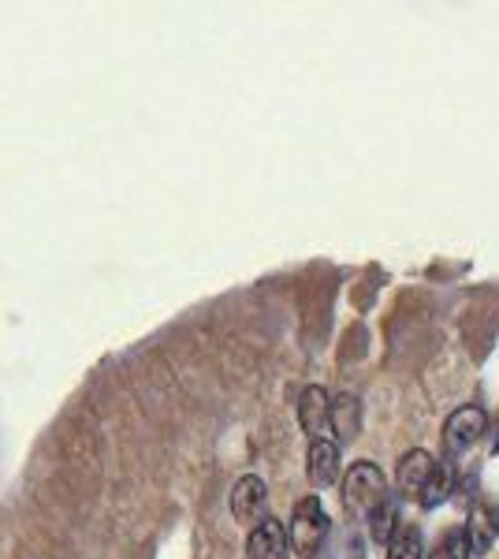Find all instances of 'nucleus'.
I'll use <instances>...</instances> for the list:
<instances>
[{"label": "nucleus", "instance_id": "nucleus-15", "mask_svg": "<svg viewBox=\"0 0 499 559\" xmlns=\"http://www.w3.org/2000/svg\"><path fill=\"white\" fill-rule=\"evenodd\" d=\"M361 537L354 534V530H343L340 540L332 545V559H366V552H361Z\"/></svg>", "mask_w": 499, "mask_h": 559}, {"label": "nucleus", "instance_id": "nucleus-1", "mask_svg": "<svg viewBox=\"0 0 499 559\" xmlns=\"http://www.w3.org/2000/svg\"><path fill=\"white\" fill-rule=\"evenodd\" d=\"M329 530H332V522H329V511H324L321 496H302L292 511V522H287V540H292V548L302 559H313L321 552Z\"/></svg>", "mask_w": 499, "mask_h": 559}, {"label": "nucleus", "instance_id": "nucleus-5", "mask_svg": "<svg viewBox=\"0 0 499 559\" xmlns=\"http://www.w3.org/2000/svg\"><path fill=\"white\" fill-rule=\"evenodd\" d=\"M265 508H269V489L265 481H261L258 474H242L239 481H235L231 489V515L235 522H242V526H258L261 519H265Z\"/></svg>", "mask_w": 499, "mask_h": 559}, {"label": "nucleus", "instance_id": "nucleus-10", "mask_svg": "<svg viewBox=\"0 0 499 559\" xmlns=\"http://www.w3.org/2000/svg\"><path fill=\"white\" fill-rule=\"evenodd\" d=\"M451 492H455V463L437 459V466H432V474H429V481H425L421 496H417V503H421V508H440Z\"/></svg>", "mask_w": 499, "mask_h": 559}, {"label": "nucleus", "instance_id": "nucleus-2", "mask_svg": "<svg viewBox=\"0 0 499 559\" xmlns=\"http://www.w3.org/2000/svg\"><path fill=\"white\" fill-rule=\"evenodd\" d=\"M384 496H388L384 471H380L377 463H369V459L354 463L351 471L343 474V508H347L354 519H369V511H373Z\"/></svg>", "mask_w": 499, "mask_h": 559}, {"label": "nucleus", "instance_id": "nucleus-14", "mask_svg": "<svg viewBox=\"0 0 499 559\" xmlns=\"http://www.w3.org/2000/svg\"><path fill=\"white\" fill-rule=\"evenodd\" d=\"M474 552H470V540L462 530H448V534L440 537V545L432 548L429 559H470Z\"/></svg>", "mask_w": 499, "mask_h": 559}, {"label": "nucleus", "instance_id": "nucleus-3", "mask_svg": "<svg viewBox=\"0 0 499 559\" xmlns=\"http://www.w3.org/2000/svg\"><path fill=\"white\" fill-rule=\"evenodd\" d=\"M488 432V414L485 407H459L455 414H448L440 429V444H443V459H459L466 455L470 448L477 444L480 437Z\"/></svg>", "mask_w": 499, "mask_h": 559}, {"label": "nucleus", "instance_id": "nucleus-4", "mask_svg": "<svg viewBox=\"0 0 499 559\" xmlns=\"http://www.w3.org/2000/svg\"><path fill=\"white\" fill-rule=\"evenodd\" d=\"M298 426L313 440H332V400L321 384H306L298 392Z\"/></svg>", "mask_w": 499, "mask_h": 559}, {"label": "nucleus", "instance_id": "nucleus-12", "mask_svg": "<svg viewBox=\"0 0 499 559\" xmlns=\"http://www.w3.org/2000/svg\"><path fill=\"white\" fill-rule=\"evenodd\" d=\"M395 530H399V503H395V496L388 492L384 500L369 511V537L380 540V545H388Z\"/></svg>", "mask_w": 499, "mask_h": 559}, {"label": "nucleus", "instance_id": "nucleus-6", "mask_svg": "<svg viewBox=\"0 0 499 559\" xmlns=\"http://www.w3.org/2000/svg\"><path fill=\"white\" fill-rule=\"evenodd\" d=\"M247 559H292V540L280 519H261L247 537Z\"/></svg>", "mask_w": 499, "mask_h": 559}, {"label": "nucleus", "instance_id": "nucleus-13", "mask_svg": "<svg viewBox=\"0 0 499 559\" xmlns=\"http://www.w3.org/2000/svg\"><path fill=\"white\" fill-rule=\"evenodd\" d=\"M384 559H425V540L417 526H399L392 540H388V556Z\"/></svg>", "mask_w": 499, "mask_h": 559}, {"label": "nucleus", "instance_id": "nucleus-7", "mask_svg": "<svg viewBox=\"0 0 499 559\" xmlns=\"http://www.w3.org/2000/svg\"><path fill=\"white\" fill-rule=\"evenodd\" d=\"M432 466H437V455H429L425 448H411V452L399 459V471H395L399 496H403V500H417L425 481H429Z\"/></svg>", "mask_w": 499, "mask_h": 559}, {"label": "nucleus", "instance_id": "nucleus-11", "mask_svg": "<svg viewBox=\"0 0 499 559\" xmlns=\"http://www.w3.org/2000/svg\"><path fill=\"white\" fill-rule=\"evenodd\" d=\"M358 414L361 407L354 395H335L332 400V429H335V437H340V448L358 437Z\"/></svg>", "mask_w": 499, "mask_h": 559}, {"label": "nucleus", "instance_id": "nucleus-8", "mask_svg": "<svg viewBox=\"0 0 499 559\" xmlns=\"http://www.w3.org/2000/svg\"><path fill=\"white\" fill-rule=\"evenodd\" d=\"M306 474H310L313 485H332L340 477V444L335 440H310Z\"/></svg>", "mask_w": 499, "mask_h": 559}, {"label": "nucleus", "instance_id": "nucleus-9", "mask_svg": "<svg viewBox=\"0 0 499 559\" xmlns=\"http://www.w3.org/2000/svg\"><path fill=\"white\" fill-rule=\"evenodd\" d=\"M466 540H470V552H488L492 540L499 537V508H488V503H477L470 511V522H466Z\"/></svg>", "mask_w": 499, "mask_h": 559}]
</instances>
